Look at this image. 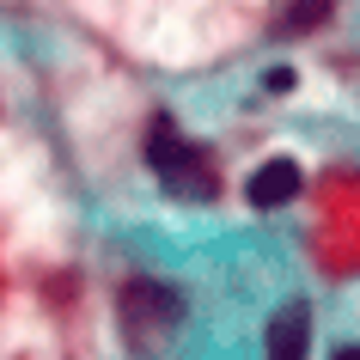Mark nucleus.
Returning a JSON list of instances; mask_svg holds the SVG:
<instances>
[{
    "instance_id": "obj_1",
    "label": "nucleus",
    "mask_w": 360,
    "mask_h": 360,
    "mask_svg": "<svg viewBox=\"0 0 360 360\" xmlns=\"http://www.w3.org/2000/svg\"><path fill=\"white\" fill-rule=\"evenodd\" d=\"M147 165H153V177H159L177 202H214V195H220V177H214L208 153L195 147V141H184V129H177L171 116H153Z\"/></svg>"
},
{
    "instance_id": "obj_2",
    "label": "nucleus",
    "mask_w": 360,
    "mask_h": 360,
    "mask_svg": "<svg viewBox=\"0 0 360 360\" xmlns=\"http://www.w3.org/2000/svg\"><path fill=\"white\" fill-rule=\"evenodd\" d=\"M116 311H122V336L147 354V348H159V342L177 330V318H184V300H177V287L165 281H129L122 293H116Z\"/></svg>"
},
{
    "instance_id": "obj_3",
    "label": "nucleus",
    "mask_w": 360,
    "mask_h": 360,
    "mask_svg": "<svg viewBox=\"0 0 360 360\" xmlns=\"http://www.w3.org/2000/svg\"><path fill=\"white\" fill-rule=\"evenodd\" d=\"M300 165L293 159H269V165H257L250 171V184H245V195H250V208H287L293 195H300Z\"/></svg>"
},
{
    "instance_id": "obj_4",
    "label": "nucleus",
    "mask_w": 360,
    "mask_h": 360,
    "mask_svg": "<svg viewBox=\"0 0 360 360\" xmlns=\"http://www.w3.org/2000/svg\"><path fill=\"white\" fill-rule=\"evenodd\" d=\"M305 342H311V318H305V305H287V311H275V323H269L263 354L269 360H305Z\"/></svg>"
},
{
    "instance_id": "obj_5",
    "label": "nucleus",
    "mask_w": 360,
    "mask_h": 360,
    "mask_svg": "<svg viewBox=\"0 0 360 360\" xmlns=\"http://www.w3.org/2000/svg\"><path fill=\"white\" fill-rule=\"evenodd\" d=\"M323 19H330V0H293V6L281 13V31H287V37H300V31H318Z\"/></svg>"
},
{
    "instance_id": "obj_6",
    "label": "nucleus",
    "mask_w": 360,
    "mask_h": 360,
    "mask_svg": "<svg viewBox=\"0 0 360 360\" xmlns=\"http://www.w3.org/2000/svg\"><path fill=\"white\" fill-rule=\"evenodd\" d=\"M263 86H269V92H287V86H293V68H275V74H263Z\"/></svg>"
},
{
    "instance_id": "obj_7",
    "label": "nucleus",
    "mask_w": 360,
    "mask_h": 360,
    "mask_svg": "<svg viewBox=\"0 0 360 360\" xmlns=\"http://www.w3.org/2000/svg\"><path fill=\"white\" fill-rule=\"evenodd\" d=\"M336 360H360V348H336Z\"/></svg>"
}]
</instances>
